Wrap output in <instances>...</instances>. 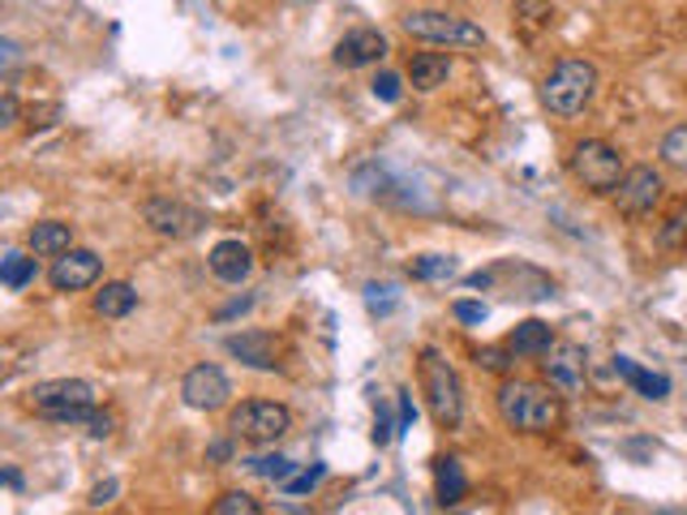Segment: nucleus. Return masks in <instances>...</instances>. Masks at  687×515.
Here are the masks:
<instances>
[{
    "label": "nucleus",
    "mask_w": 687,
    "mask_h": 515,
    "mask_svg": "<svg viewBox=\"0 0 687 515\" xmlns=\"http://www.w3.org/2000/svg\"><path fill=\"white\" fill-rule=\"evenodd\" d=\"M499 417L520 434H546L563 422V395L550 383H503L499 387Z\"/></svg>",
    "instance_id": "obj_1"
},
{
    "label": "nucleus",
    "mask_w": 687,
    "mask_h": 515,
    "mask_svg": "<svg viewBox=\"0 0 687 515\" xmlns=\"http://www.w3.org/2000/svg\"><path fill=\"white\" fill-rule=\"evenodd\" d=\"M593 95H598V65L580 57L559 61L541 82V103L554 117H580L593 103Z\"/></svg>",
    "instance_id": "obj_2"
},
{
    "label": "nucleus",
    "mask_w": 687,
    "mask_h": 515,
    "mask_svg": "<svg viewBox=\"0 0 687 515\" xmlns=\"http://www.w3.org/2000/svg\"><path fill=\"white\" fill-rule=\"evenodd\" d=\"M421 392H425V404H430V417L451 429L460 425V413H464V392H460V378H455V365L439 353V348H421Z\"/></svg>",
    "instance_id": "obj_3"
},
{
    "label": "nucleus",
    "mask_w": 687,
    "mask_h": 515,
    "mask_svg": "<svg viewBox=\"0 0 687 515\" xmlns=\"http://www.w3.org/2000/svg\"><path fill=\"white\" fill-rule=\"evenodd\" d=\"M400 27L421 43H443V48H481L485 43V31L478 22H469L451 9H413L400 18Z\"/></svg>",
    "instance_id": "obj_4"
},
{
    "label": "nucleus",
    "mask_w": 687,
    "mask_h": 515,
    "mask_svg": "<svg viewBox=\"0 0 687 515\" xmlns=\"http://www.w3.org/2000/svg\"><path fill=\"white\" fill-rule=\"evenodd\" d=\"M27 404L48 422H87L95 413V387L82 378H52V383H35Z\"/></svg>",
    "instance_id": "obj_5"
},
{
    "label": "nucleus",
    "mask_w": 687,
    "mask_h": 515,
    "mask_svg": "<svg viewBox=\"0 0 687 515\" xmlns=\"http://www.w3.org/2000/svg\"><path fill=\"white\" fill-rule=\"evenodd\" d=\"M571 172H576V181L585 185L589 194H615L628 168H624V155L615 151L610 142L585 138V142H576V151H571Z\"/></svg>",
    "instance_id": "obj_6"
},
{
    "label": "nucleus",
    "mask_w": 687,
    "mask_h": 515,
    "mask_svg": "<svg viewBox=\"0 0 687 515\" xmlns=\"http://www.w3.org/2000/svg\"><path fill=\"white\" fill-rule=\"evenodd\" d=\"M228 429H233V438H245L254 447H271L275 438H284L293 429V413L275 399H245L241 408H233Z\"/></svg>",
    "instance_id": "obj_7"
},
{
    "label": "nucleus",
    "mask_w": 687,
    "mask_h": 515,
    "mask_svg": "<svg viewBox=\"0 0 687 515\" xmlns=\"http://www.w3.org/2000/svg\"><path fill=\"white\" fill-rule=\"evenodd\" d=\"M143 215H147L150 232H159L168 241H189L207 224V215L198 211V207H189V202H180V198H150L147 207H143Z\"/></svg>",
    "instance_id": "obj_8"
},
{
    "label": "nucleus",
    "mask_w": 687,
    "mask_h": 515,
    "mask_svg": "<svg viewBox=\"0 0 687 515\" xmlns=\"http://www.w3.org/2000/svg\"><path fill=\"white\" fill-rule=\"evenodd\" d=\"M541 374H546V383L559 395H580L585 383H589V353L580 344H571V339L550 344V353L541 362Z\"/></svg>",
    "instance_id": "obj_9"
},
{
    "label": "nucleus",
    "mask_w": 687,
    "mask_h": 515,
    "mask_svg": "<svg viewBox=\"0 0 687 515\" xmlns=\"http://www.w3.org/2000/svg\"><path fill=\"white\" fill-rule=\"evenodd\" d=\"M228 395H233V383H228V374H224L219 365H194V369L180 378V399H185V408H194V413H215V408H224Z\"/></svg>",
    "instance_id": "obj_10"
},
{
    "label": "nucleus",
    "mask_w": 687,
    "mask_h": 515,
    "mask_svg": "<svg viewBox=\"0 0 687 515\" xmlns=\"http://www.w3.org/2000/svg\"><path fill=\"white\" fill-rule=\"evenodd\" d=\"M661 194H666V181L658 168H631L615 189V207L624 215H649L661 202Z\"/></svg>",
    "instance_id": "obj_11"
},
{
    "label": "nucleus",
    "mask_w": 687,
    "mask_h": 515,
    "mask_svg": "<svg viewBox=\"0 0 687 515\" xmlns=\"http://www.w3.org/2000/svg\"><path fill=\"white\" fill-rule=\"evenodd\" d=\"M99 275H104V263H99V254H90V249H65L57 263H52V288L57 293H82L90 284H99Z\"/></svg>",
    "instance_id": "obj_12"
},
{
    "label": "nucleus",
    "mask_w": 687,
    "mask_h": 515,
    "mask_svg": "<svg viewBox=\"0 0 687 515\" xmlns=\"http://www.w3.org/2000/svg\"><path fill=\"white\" fill-rule=\"evenodd\" d=\"M387 57V39L374 27H361V31H349L340 43H335V65L340 69H365V65H379Z\"/></svg>",
    "instance_id": "obj_13"
},
{
    "label": "nucleus",
    "mask_w": 687,
    "mask_h": 515,
    "mask_svg": "<svg viewBox=\"0 0 687 515\" xmlns=\"http://www.w3.org/2000/svg\"><path fill=\"white\" fill-rule=\"evenodd\" d=\"M241 365H249V369H275V357H279V344H275V335L271 331H241V335H228V344H224Z\"/></svg>",
    "instance_id": "obj_14"
},
{
    "label": "nucleus",
    "mask_w": 687,
    "mask_h": 515,
    "mask_svg": "<svg viewBox=\"0 0 687 515\" xmlns=\"http://www.w3.org/2000/svg\"><path fill=\"white\" fill-rule=\"evenodd\" d=\"M207 267L215 279H224V284H245L249 271H254V254H249V245L241 241H219L210 249Z\"/></svg>",
    "instance_id": "obj_15"
},
{
    "label": "nucleus",
    "mask_w": 687,
    "mask_h": 515,
    "mask_svg": "<svg viewBox=\"0 0 687 515\" xmlns=\"http://www.w3.org/2000/svg\"><path fill=\"white\" fill-rule=\"evenodd\" d=\"M65 249H73V228L60 219H43L30 228V254L35 258H60Z\"/></svg>",
    "instance_id": "obj_16"
},
{
    "label": "nucleus",
    "mask_w": 687,
    "mask_h": 515,
    "mask_svg": "<svg viewBox=\"0 0 687 515\" xmlns=\"http://www.w3.org/2000/svg\"><path fill=\"white\" fill-rule=\"evenodd\" d=\"M448 78H451V57H443V52H418L409 61V82L418 91H439V87H448Z\"/></svg>",
    "instance_id": "obj_17"
},
{
    "label": "nucleus",
    "mask_w": 687,
    "mask_h": 515,
    "mask_svg": "<svg viewBox=\"0 0 687 515\" xmlns=\"http://www.w3.org/2000/svg\"><path fill=\"white\" fill-rule=\"evenodd\" d=\"M550 344H554V331H550L546 323H538V318L520 323V327L508 335V348L516 353V357H546Z\"/></svg>",
    "instance_id": "obj_18"
},
{
    "label": "nucleus",
    "mask_w": 687,
    "mask_h": 515,
    "mask_svg": "<svg viewBox=\"0 0 687 515\" xmlns=\"http://www.w3.org/2000/svg\"><path fill=\"white\" fill-rule=\"evenodd\" d=\"M615 374H619L624 383H631L645 399H666V395H670V378H666V374L640 369V365L628 362V357H615Z\"/></svg>",
    "instance_id": "obj_19"
},
{
    "label": "nucleus",
    "mask_w": 687,
    "mask_h": 515,
    "mask_svg": "<svg viewBox=\"0 0 687 515\" xmlns=\"http://www.w3.org/2000/svg\"><path fill=\"white\" fill-rule=\"evenodd\" d=\"M434 489H439V503L443 507H455L464 494H469V477H464V468H460V459H434Z\"/></svg>",
    "instance_id": "obj_20"
},
{
    "label": "nucleus",
    "mask_w": 687,
    "mask_h": 515,
    "mask_svg": "<svg viewBox=\"0 0 687 515\" xmlns=\"http://www.w3.org/2000/svg\"><path fill=\"white\" fill-rule=\"evenodd\" d=\"M134 305H138V293L125 279H112L95 293V314H104V318H125V314H134Z\"/></svg>",
    "instance_id": "obj_21"
},
{
    "label": "nucleus",
    "mask_w": 687,
    "mask_h": 515,
    "mask_svg": "<svg viewBox=\"0 0 687 515\" xmlns=\"http://www.w3.org/2000/svg\"><path fill=\"white\" fill-rule=\"evenodd\" d=\"M35 275H39V267H35V258H27V254H4V263H0V279H4V288H13V293H22L27 284H35Z\"/></svg>",
    "instance_id": "obj_22"
},
{
    "label": "nucleus",
    "mask_w": 687,
    "mask_h": 515,
    "mask_svg": "<svg viewBox=\"0 0 687 515\" xmlns=\"http://www.w3.org/2000/svg\"><path fill=\"white\" fill-rule=\"evenodd\" d=\"M254 477H267V482H288L297 473V464L288 455H254V459H241Z\"/></svg>",
    "instance_id": "obj_23"
},
{
    "label": "nucleus",
    "mask_w": 687,
    "mask_h": 515,
    "mask_svg": "<svg viewBox=\"0 0 687 515\" xmlns=\"http://www.w3.org/2000/svg\"><path fill=\"white\" fill-rule=\"evenodd\" d=\"M661 159L687 177V125H675L666 138H661Z\"/></svg>",
    "instance_id": "obj_24"
},
{
    "label": "nucleus",
    "mask_w": 687,
    "mask_h": 515,
    "mask_svg": "<svg viewBox=\"0 0 687 515\" xmlns=\"http://www.w3.org/2000/svg\"><path fill=\"white\" fill-rule=\"evenodd\" d=\"M210 512L215 515H258L263 512V503H258V498H249V494H241V489H233V494L215 498V503H210Z\"/></svg>",
    "instance_id": "obj_25"
},
{
    "label": "nucleus",
    "mask_w": 687,
    "mask_h": 515,
    "mask_svg": "<svg viewBox=\"0 0 687 515\" xmlns=\"http://www.w3.org/2000/svg\"><path fill=\"white\" fill-rule=\"evenodd\" d=\"M413 275L418 279H451L455 275V258L451 254H425L413 263Z\"/></svg>",
    "instance_id": "obj_26"
},
{
    "label": "nucleus",
    "mask_w": 687,
    "mask_h": 515,
    "mask_svg": "<svg viewBox=\"0 0 687 515\" xmlns=\"http://www.w3.org/2000/svg\"><path fill=\"white\" fill-rule=\"evenodd\" d=\"M327 477V464H314V468H305V473H293L288 482H279L284 485V494H310L314 485Z\"/></svg>",
    "instance_id": "obj_27"
},
{
    "label": "nucleus",
    "mask_w": 687,
    "mask_h": 515,
    "mask_svg": "<svg viewBox=\"0 0 687 515\" xmlns=\"http://www.w3.org/2000/svg\"><path fill=\"white\" fill-rule=\"evenodd\" d=\"M511 362H516V353H511V348H481L478 353L481 369H494V374H508Z\"/></svg>",
    "instance_id": "obj_28"
},
{
    "label": "nucleus",
    "mask_w": 687,
    "mask_h": 515,
    "mask_svg": "<svg viewBox=\"0 0 687 515\" xmlns=\"http://www.w3.org/2000/svg\"><path fill=\"white\" fill-rule=\"evenodd\" d=\"M370 87H374V99H383V103H395V99H400V87H404V82H400V73L383 69V73H379V78H374Z\"/></svg>",
    "instance_id": "obj_29"
},
{
    "label": "nucleus",
    "mask_w": 687,
    "mask_h": 515,
    "mask_svg": "<svg viewBox=\"0 0 687 515\" xmlns=\"http://www.w3.org/2000/svg\"><path fill=\"white\" fill-rule=\"evenodd\" d=\"M391 293H395V288H387V284H383V288L370 284V288H365V305H370V314H391V309H395V297H391Z\"/></svg>",
    "instance_id": "obj_30"
},
{
    "label": "nucleus",
    "mask_w": 687,
    "mask_h": 515,
    "mask_svg": "<svg viewBox=\"0 0 687 515\" xmlns=\"http://www.w3.org/2000/svg\"><path fill=\"white\" fill-rule=\"evenodd\" d=\"M451 314H455L460 323H473V327H481V323L490 318V309H485L481 301H455L451 305Z\"/></svg>",
    "instance_id": "obj_31"
},
{
    "label": "nucleus",
    "mask_w": 687,
    "mask_h": 515,
    "mask_svg": "<svg viewBox=\"0 0 687 515\" xmlns=\"http://www.w3.org/2000/svg\"><path fill=\"white\" fill-rule=\"evenodd\" d=\"M0 61H4V78H13V69L22 65V48L13 39H0Z\"/></svg>",
    "instance_id": "obj_32"
},
{
    "label": "nucleus",
    "mask_w": 687,
    "mask_h": 515,
    "mask_svg": "<svg viewBox=\"0 0 687 515\" xmlns=\"http://www.w3.org/2000/svg\"><path fill=\"white\" fill-rule=\"evenodd\" d=\"M413 417H418V413H413V395H409V392H400V422H395V438L413 429Z\"/></svg>",
    "instance_id": "obj_33"
},
{
    "label": "nucleus",
    "mask_w": 687,
    "mask_h": 515,
    "mask_svg": "<svg viewBox=\"0 0 687 515\" xmlns=\"http://www.w3.org/2000/svg\"><path fill=\"white\" fill-rule=\"evenodd\" d=\"M87 425H90V438H108L112 434V417L108 413H90Z\"/></svg>",
    "instance_id": "obj_34"
},
{
    "label": "nucleus",
    "mask_w": 687,
    "mask_h": 515,
    "mask_svg": "<svg viewBox=\"0 0 687 515\" xmlns=\"http://www.w3.org/2000/svg\"><path fill=\"white\" fill-rule=\"evenodd\" d=\"M0 125L4 129L18 125V99H13V91H4V99H0Z\"/></svg>",
    "instance_id": "obj_35"
},
{
    "label": "nucleus",
    "mask_w": 687,
    "mask_h": 515,
    "mask_svg": "<svg viewBox=\"0 0 687 515\" xmlns=\"http://www.w3.org/2000/svg\"><path fill=\"white\" fill-rule=\"evenodd\" d=\"M112 494H117V482H104L90 489V507H104V503H112Z\"/></svg>",
    "instance_id": "obj_36"
},
{
    "label": "nucleus",
    "mask_w": 687,
    "mask_h": 515,
    "mask_svg": "<svg viewBox=\"0 0 687 515\" xmlns=\"http://www.w3.org/2000/svg\"><path fill=\"white\" fill-rule=\"evenodd\" d=\"M249 305H254V297H241V301H233L228 309H219V318H237V314H245Z\"/></svg>",
    "instance_id": "obj_37"
},
{
    "label": "nucleus",
    "mask_w": 687,
    "mask_h": 515,
    "mask_svg": "<svg viewBox=\"0 0 687 515\" xmlns=\"http://www.w3.org/2000/svg\"><path fill=\"white\" fill-rule=\"evenodd\" d=\"M228 455H233V443H215L210 447V459H228Z\"/></svg>",
    "instance_id": "obj_38"
}]
</instances>
